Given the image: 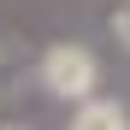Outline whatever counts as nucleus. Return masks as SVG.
<instances>
[{
    "label": "nucleus",
    "mask_w": 130,
    "mask_h": 130,
    "mask_svg": "<svg viewBox=\"0 0 130 130\" xmlns=\"http://www.w3.org/2000/svg\"><path fill=\"white\" fill-rule=\"evenodd\" d=\"M36 83H41L53 101H89V95L101 89V59H95L89 47H77V41H59V47L41 53Z\"/></svg>",
    "instance_id": "f257e3e1"
},
{
    "label": "nucleus",
    "mask_w": 130,
    "mask_h": 130,
    "mask_svg": "<svg viewBox=\"0 0 130 130\" xmlns=\"http://www.w3.org/2000/svg\"><path fill=\"white\" fill-rule=\"evenodd\" d=\"M71 130H130V112L118 101H101V95H89V101H77V118H71Z\"/></svg>",
    "instance_id": "f03ea898"
},
{
    "label": "nucleus",
    "mask_w": 130,
    "mask_h": 130,
    "mask_svg": "<svg viewBox=\"0 0 130 130\" xmlns=\"http://www.w3.org/2000/svg\"><path fill=\"white\" fill-rule=\"evenodd\" d=\"M112 36L130 47V0H118V6H112Z\"/></svg>",
    "instance_id": "7ed1b4c3"
},
{
    "label": "nucleus",
    "mask_w": 130,
    "mask_h": 130,
    "mask_svg": "<svg viewBox=\"0 0 130 130\" xmlns=\"http://www.w3.org/2000/svg\"><path fill=\"white\" fill-rule=\"evenodd\" d=\"M6 130H18V124H6Z\"/></svg>",
    "instance_id": "20e7f679"
}]
</instances>
